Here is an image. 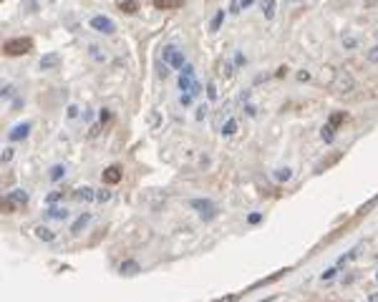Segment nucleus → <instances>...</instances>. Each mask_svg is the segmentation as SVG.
<instances>
[{
  "label": "nucleus",
  "instance_id": "1",
  "mask_svg": "<svg viewBox=\"0 0 378 302\" xmlns=\"http://www.w3.org/2000/svg\"><path fill=\"white\" fill-rule=\"evenodd\" d=\"M189 204V209H195L197 214H200V219L202 222H212V219H217V214H220V207L212 202V199H202V197H197V199H189L186 202Z\"/></svg>",
  "mask_w": 378,
  "mask_h": 302
},
{
  "label": "nucleus",
  "instance_id": "2",
  "mask_svg": "<svg viewBox=\"0 0 378 302\" xmlns=\"http://www.w3.org/2000/svg\"><path fill=\"white\" fill-rule=\"evenodd\" d=\"M33 51V41L31 38H11L3 43V53L6 56H28Z\"/></svg>",
  "mask_w": 378,
  "mask_h": 302
},
{
  "label": "nucleus",
  "instance_id": "3",
  "mask_svg": "<svg viewBox=\"0 0 378 302\" xmlns=\"http://www.w3.org/2000/svg\"><path fill=\"white\" fill-rule=\"evenodd\" d=\"M161 61H164V66H169V68H174V71H181V68L186 66L184 51H179L176 46H164V51H161Z\"/></svg>",
  "mask_w": 378,
  "mask_h": 302
},
{
  "label": "nucleus",
  "instance_id": "4",
  "mask_svg": "<svg viewBox=\"0 0 378 302\" xmlns=\"http://www.w3.org/2000/svg\"><path fill=\"white\" fill-rule=\"evenodd\" d=\"M88 26H91V31H96V33H101V36H114V33H116V21L109 18V16H104V13L91 16Z\"/></svg>",
  "mask_w": 378,
  "mask_h": 302
},
{
  "label": "nucleus",
  "instance_id": "5",
  "mask_svg": "<svg viewBox=\"0 0 378 302\" xmlns=\"http://www.w3.org/2000/svg\"><path fill=\"white\" fill-rule=\"evenodd\" d=\"M333 88L338 91V93H350L353 88H355V78H353V73L350 71H338V76H335V81H333Z\"/></svg>",
  "mask_w": 378,
  "mask_h": 302
},
{
  "label": "nucleus",
  "instance_id": "6",
  "mask_svg": "<svg viewBox=\"0 0 378 302\" xmlns=\"http://www.w3.org/2000/svg\"><path fill=\"white\" fill-rule=\"evenodd\" d=\"M31 128H33V123L31 121H23V123H16L11 131H8V141H26L28 136H31Z\"/></svg>",
  "mask_w": 378,
  "mask_h": 302
},
{
  "label": "nucleus",
  "instance_id": "7",
  "mask_svg": "<svg viewBox=\"0 0 378 302\" xmlns=\"http://www.w3.org/2000/svg\"><path fill=\"white\" fill-rule=\"evenodd\" d=\"M101 179H104V184H119V182L124 179V172H121V167H119V164H111V167H106V169H104Z\"/></svg>",
  "mask_w": 378,
  "mask_h": 302
},
{
  "label": "nucleus",
  "instance_id": "8",
  "mask_svg": "<svg viewBox=\"0 0 378 302\" xmlns=\"http://www.w3.org/2000/svg\"><path fill=\"white\" fill-rule=\"evenodd\" d=\"M61 66V56L58 53H46L41 61H38V68L43 71V73H48V71H56Z\"/></svg>",
  "mask_w": 378,
  "mask_h": 302
},
{
  "label": "nucleus",
  "instance_id": "9",
  "mask_svg": "<svg viewBox=\"0 0 378 302\" xmlns=\"http://www.w3.org/2000/svg\"><path fill=\"white\" fill-rule=\"evenodd\" d=\"M88 56H91V61H93V63H99V66H104V63L109 61L106 48H101L99 43H88Z\"/></svg>",
  "mask_w": 378,
  "mask_h": 302
},
{
  "label": "nucleus",
  "instance_id": "10",
  "mask_svg": "<svg viewBox=\"0 0 378 302\" xmlns=\"http://www.w3.org/2000/svg\"><path fill=\"white\" fill-rule=\"evenodd\" d=\"M46 217H48V219H56V222H66V219L71 217V212H68L66 207H61V204H51V207L46 209Z\"/></svg>",
  "mask_w": 378,
  "mask_h": 302
},
{
  "label": "nucleus",
  "instance_id": "11",
  "mask_svg": "<svg viewBox=\"0 0 378 302\" xmlns=\"http://www.w3.org/2000/svg\"><path fill=\"white\" fill-rule=\"evenodd\" d=\"M73 199L76 202H96V189L93 187H78L73 192Z\"/></svg>",
  "mask_w": 378,
  "mask_h": 302
},
{
  "label": "nucleus",
  "instance_id": "12",
  "mask_svg": "<svg viewBox=\"0 0 378 302\" xmlns=\"http://www.w3.org/2000/svg\"><path fill=\"white\" fill-rule=\"evenodd\" d=\"M33 234H36V239H41V242H53V239H56V232H53L51 227H46V224H36V227H33Z\"/></svg>",
  "mask_w": 378,
  "mask_h": 302
},
{
  "label": "nucleus",
  "instance_id": "13",
  "mask_svg": "<svg viewBox=\"0 0 378 302\" xmlns=\"http://www.w3.org/2000/svg\"><path fill=\"white\" fill-rule=\"evenodd\" d=\"M6 199H11L13 204H18V207H21V204H28L31 194H28L26 189H13V192H8V194H6Z\"/></svg>",
  "mask_w": 378,
  "mask_h": 302
},
{
  "label": "nucleus",
  "instance_id": "14",
  "mask_svg": "<svg viewBox=\"0 0 378 302\" xmlns=\"http://www.w3.org/2000/svg\"><path fill=\"white\" fill-rule=\"evenodd\" d=\"M119 272H121V274H126V277H134V274H139V272H141V264H139L136 259H126V262H121Z\"/></svg>",
  "mask_w": 378,
  "mask_h": 302
},
{
  "label": "nucleus",
  "instance_id": "15",
  "mask_svg": "<svg viewBox=\"0 0 378 302\" xmlns=\"http://www.w3.org/2000/svg\"><path fill=\"white\" fill-rule=\"evenodd\" d=\"M225 18H227V11H225V8H220V11L212 16V21H210V33H217V31L222 28Z\"/></svg>",
  "mask_w": 378,
  "mask_h": 302
},
{
  "label": "nucleus",
  "instance_id": "16",
  "mask_svg": "<svg viewBox=\"0 0 378 302\" xmlns=\"http://www.w3.org/2000/svg\"><path fill=\"white\" fill-rule=\"evenodd\" d=\"M88 224H91V212H83V214L71 224V232H73V234H81V229H86Z\"/></svg>",
  "mask_w": 378,
  "mask_h": 302
},
{
  "label": "nucleus",
  "instance_id": "17",
  "mask_svg": "<svg viewBox=\"0 0 378 302\" xmlns=\"http://www.w3.org/2000/svg\"><path fill=\"white\" fill-rule=\"evenodd\" d=\"M260 8H262V16H265L267 21H272L275 13H277V0H262Z\"/></svg>",
  "mask_w": 378,
  "mask_h": 302
},
{
  "label": "nucleus",
  "instance_id": "18",
  "mask_svg": "<svg viewBox=\"0 0 378 302\" xmlns=\"http://www.w3.org/2000/svg\"><path fill=\"white\" fill-rule=\"evenodd\" d=\"M184 0H154V8L159 11H174V8H181Z\"/></svg>",
  "mask_w": 378,
  "mask_h": 302
},
{
  "label": "nucleus",
  "instance_id": "19",
  "mask_svg": "<svg viewBox=\"0 0 378 302\" xmlns=\"http://www.w3.org/2000/svg\"><path fill=\"white\" fill-rule=\"evenodd\" d=\"M63 177H66V167H63V164H53V167L48 169V179H51L53 184H56V182H61Z\"/></svg>",
  "mask_w": 378,
  "mask_h": 302
},
{
  "label": "nucleus",
  "instance_id": "20",
  "mask_svg": "<svg viewBox=\"0 0 378 302\" xmlns=\"http://www.w3.org/2000/svg\"><path fill=\"white\" fill-rule=\"evenodd\" d=\"M119 11L126 13V16H134L139 11V3H136V0H119Z\"/></svg>",
  "mask_w": 378,
  "mask_h": 302
},
{
  "label": "nucleus",
  "instance_id": "21",
  "mask_svg": "<svg viewBox=\"0 0 378 302\" xmlns=\"http://www.w3.org/2000/svg\"><path fill=\"white\" fill-rule=\"evenodd\" d=\"M272 179H275V182H280V184H282V182H290V179H293V172H290L288 167H280V169H275V172H272Z\"/></svg>",
  "mask_w": 378,
  "mask_h": 302
},
{
  "label": "nucleus",
  "instance_id": "22",
  "mask_svg": "<svg viewBox=\"0 0 378 302\" xmlns=\"http://www.w3.org/2000/svg\"><path fill=\"white\" fill-rule=\"evenodd\" d=\"M222 136H235L237 133V118H227L225 123H222V131H220Z\"/></svg>",
  "mask_w": 378,
  "mask_h": 302
},
{
  "label": "nucleus",
  "instance_id": "23",
  "mask_svg": "<svg viewBox=\"0 0 378 302\" xmlns=\"http://www.w3.org/2000/svg\"><path fill=\"white\" fill-rule=\"evenodd\" d=\"M320 138H323L325 143H333V141H335V126L325 123V126L320 128Z\"/></svg>",
  "mask_w": 378,
  "mask_h": 302
},
{
  "label": "nucleus",
  "instance_id": "24",
  "mask_svg": "<svg viewBox=\"0 0 378 302\" xmlns=\"http://www.w3.org/2000/svg\"><path fill=\"white\" fill-rule=\"evenodd\" d=\"M111 197H114V194H111L106 187L96 189V202H99V204H109V202H111Z\"/></svg>",
  "mask_w": 378,
  "mask_h": 302
},
{
  "label": "nucleus",
  "instance_id": "25",
  "mask_svg": "<svg viewBox=\"0 0 378 302\" xmlns=\"http://www.w3.org/2000/svg\"><path fill=\"white\" fill-rule=\"evenodd\" d=\"M335 76H338V71H335L333 66H325V68H323V81H325L328 86H333V81H335Z\"/></svg>",
  "mask_w": 378,
  "mask_h": 302
},
{
  "label": "nucleus",
  "instance_id": "26",
  "mask_svg": "<svg viewBox=\"0 0 378 302\" xmlns=\"http://www.w3.org/2000/svg\"><path fill=\"white\" fill-rule=\"evenodd\" d=\"M78 113H81V108H78L76 103H68V106H66V118H68V121H76Z\"/></svg>",
  "mask_w": 378,
  "mask_h": 302
},
{
  "label": "nucleus",
  "instance_id": "27",
  "mask_svg": "<svg viewBox=\"0 0 378 302\" xmlns=\"http://www.w3.org/2000/svg\"><path fill=\"white\" fill-rule=\"evenodd\" d=\"M345 118H348V113H345V111H338V113H330L328 123H330V126H338V123H343Z\"/></svg>",
  "mask_w": 378,
  "mask_h": 302
},
{
  "label": "nucleus",
  "instance_id": "28",
  "mask_svg": "<svg viewBox=\"0 0 378 302\" xmlns=\"http://www.w3.org/2000/svg\"><path fill=\"white\" fill-rule=\"evenodd\" d=\"M63 197H66V192H51L48 197H46V204L51 207V204H58V202H63Z\"/></svg>",
  "mask_w": 378,
  "mask_h": 302
},
{
  "label": "nucleus",
  "instance_id": "29",
  "mask_svg": "<svg viewBox=\"0 0 378 302\" xmlns=\"http://www.w3.org/2000/svg\"><path fill=\"white\" fill-rule=\"evenodd\" d=\"M13 157H16V148H13V146H6V148H3V154H0V162L8 164Z\"/></svg>",
  "mask_w": 378,
  "mask_h": 302
},
{
  "label": "nucleus",
  "instance_id": "30",
  "mask_svg": "<svg viewBox=\"0 0 378 302\" xmlns=\"http://www.w3.org/2000/svg\"><path fill=\"white\" fill-rule=\"evenodd\" d=\"M355 46H358V38H355V36H343V48H345V51H353Z\"/></svg>",
  "mask_w": 378,
  "mask_h": 302
},
{
  "label": "nucleus",
  "instance_id": "31",
  "mask_svg": "<svg viewBox=\"0 0 378 302\" xmlns=\"http://www.w3.org/2000/svg\"><path fill=\"white\" fill-rule=\"evenodd\" d=\"M365 61H368V63H378V46H370V48L365 51Z\"/></svg>",
  "mask_w": 378,
  "mask_h": 302
},
{
  "label": "nucleus",
  "instance_id": "32",
  "mask_svg": "<svg viewBox=\"0 0 378 302\" xmlns=\"http://www.w3.org/2000/svg\"><path fill=\"white\" fill-rule=\"evenodd\" d=\"M230 16H240L242 13V3L240 0H230V11H227Z\"/></svg>",
  "mask_w": 378,
  "mask_h": 302
},
{
  "label": "nucleus",
  "instance_id": "33",
  "mask_svg": "<svg viewBox=\"0 0 378 302\" xmlns=\"http://www.w3.org/2000/svg\"><path fill=\"white\" fill-rule=\"evenodd\" d=\"M23 6L28 8V13H38V11H41V6H38V0H23Z\"/></svg>",
  "mask_w": 378,
  "mask_h": 302
},
{
  "label": "nucleus",
  "instance_id": "34",
  "mask_svg": "<svg viewBox=\"0 0 378 302\" xmlns=\"http://www.w3.org/2000/svg\"><path fill=\"white\" fill-rule=\"evenodd\" d=\"M192 101H195V96H192V93H181V96H179V106H184V108H186V106H192Z\"/></svg>",
  "mask_w": 378,
  "mask_h": 302
},
{
  "label": "nucleus",
  "instance_id": "35",
  "mask_svg": "<svg viewBox=\"0 0 378 302\" xmlns=\"http://www.w3.org/2000/svg\"><path fill=\"white\" fill-rule=\"evenodd\" d=\"M232 73H235V63L225 61V66H222V76H225V78H232Z\"/></svg>",
  "mask_w": 378,
  "mask_h": 302
},
{
  "label": "nucleus",
  "instance_id": "36",
  "mask_svg": "<svg viewBox=\"0 0 378 302\" xmlns=\"http://www.w3.org/2000/svg\"><path fill=\"white\" fill-rule=\"evenodd\" d=\"M262 222V212H252L247 214V224H260Z\"/></svg>",
  "mask_w": 378,
  "mask_h": 302
},
{
  "label": "nucleus",
  "instance_id": "37",
  "mask_svg": "<svg viewBox=\"0 0 378 302\" xmlns=\"http://www.w3.org/2000/svg\"><path fill=\"white\" fill-rule=\"evenodd\" d=\"M207 111H210V106H207V103H202V106H197V121H202V118H207Z\"/></svg>",
  "mask_w": 378,
  "mask_h": 302
},
{
  "label": "nucleus",
  "instance_id": "38",
  "mask_svg": "<svg viewBox=\"0 0 378 302\" xmlns=\"http://www.w3.org/2000/svg\"><path fill=\"white\" fill-rule=\"evenodd\" d=\"M16 207H18V204H13L11 199H6V197H3V209H6V214H13V212H16Z\"/></svg>",
  "mask_w": 378,
  "mask_h": 302
},
{
  "label": "nucleus",
  "instance_id": "39",
  "mask_svg": "<svg viewBox=\"0 0 378 302\" xmlns=\"http://www.w3.org/2000/svg\"><path fill=\"white\" fill-rule=\"evenodd\" d=\"M245 63H247L245 53H242V51H235V66H245Z\"/></svg>",
  "mask_w": 378,
  "mask_h": 302
},
{
  "label": "nucleus",
  "instance_id": "40",
  "mask_svg": "<svg viewBox=\"0 0 378 302\" xmlns=\"http://www.w3.org/2000/svg\"><path fill=\"white\" fill-rule=\"evenodd\" d=\"M207 98H210V101L217 98V86H215V83H207Z\"/></svg>",
  "mask_w": 378,
  "mask_h": 302
},
{
  "label": "nucleus",
  "instance_id": "41",
  "mask_svg": "<svg viewBox=\"0 0 378 302\" xmlns=\"http://www.w3.org/2000/svg\"><path fill=\"white\" fill-rule=\"evenodd\" d=\"M99 121H101V123H109V121H111V111H109V108H101V113H99Z\"/></svg>",
  "mask_w": 378,
  "mask_h": 302
},
{
  "label": "nucleus",
  "instance_id": "42",
  "mask_svg": "<svg viewBox=\"0 0 378 302\" xmlns=\"http://www.w3.org/2000/svg\"><path fill=\"white\" fill-rule=\"evenodd\" d=\"M363 8L365 11H378V0H363Z\"/></svg>",
  "mask_w": 378,
  "mask_h": 302
},
{
  "label": "nucleus",
  "instance_id": "43",
  "mask_svg": "<svg viewBox=\"0 0 378 302\" xmlns=\"http://www.w3.org/2000/svg\"><path fill=\"white\" fill-rule=\"evenodd\" d=\"M16 91H13V86H3V91H0V96H3V98H11Z\"/></svg>",
  "mask_w": 378,
  "mask_h": 302
},
{
  "label": "nucleus",
  "instance_id": "44",
  "mask_svg": "<svg viewBox=\"0 0 378 302\" xmlns=\"http://www.w3.org/2000/svg\"><path fill=\"white\" fill-rule=\"evenodd\" d=\"M335 272H338L335 267H330V269H325V272H323V279H333V277H335Z\"/></svg>",
  "mask_w": 378,
  "mask_h": 302
},
{
  "label": "nucleus",
  "instance_id": "45",
  "mask_svg": "<svg viewBox=\"0 0 378 302\" xmlns=\"http://www.w3.org/2000/svg\"><path fill=\"white\" fill-rule=\"evenodd\" d=\"M298 81H303V83L310 81V71H300V73H298Z\"/></svg>",
  "mask_w": 378,
  "mask_h": 302
},
{
  "label": "nucleus",
  "instance_id": "46",
  "mask_svg": "<svg viewBox=\"0 0 378 302\" xmlns=\"http://www.w3.org/2000/svg\"><path fill=\"white\" fill-rule=\"evenodd\" d=\"M237 299V294H227V297H217L215 302H235Z\"/></svg>",
  "mask_w": 378,
  "mask_h": 302
},
{
  "label": "nucleus",
  "instance_id": "47",
  "mask_svg": "<svg viewBox=\"0 0 378 302\" xmlns=\"http://www.w3.org/2000/svg\"><path fill=\"white\" fill-rule=\"evenodd\" d=\"M245 111H247V116H257V108H255L252 103H247V106H245Z\"/></svg>",
  "mask_w": 378,
  "mask_h": 302
},
{
  "label": "nucleus",
  "instance_id": "48",
  "mask_svg": "<svg viewBox=\"0 0 378 302\" xmlns=\"http://www.w3.org/2000/svg\"><path fill=\"white\" fill-rule=\"evenodd\" d=\"M240 3H242V11H245V8H252V6H255V0H240Z\"/></svg>",
  "mask_w": 378,
  "mask_h": 302
},
{
  "label": "nucleus",
  "instance_id": "49",
  "mask_svg": "<svg viewBox=\"0 0 378 302\" xmlns=\"http://www.w3.org/2000/svg\"><path fill=\"white\" fill-rule=\"evenodd\" d=\"M93 136H99V126H91V128H88V138H93Z\"/></svg>",
  "mask_w": 378,
  "mask_h": 302
},
{
  "label": "nucleus",
  "instance_id": "50",
  "mask_svg": "<svg viewBox=\"0 0 378 302\" xmlns=\"http://www.w3.org/2000/svg\"><path fill=\"white\" fill-rule=\"evenodd\" d=\"M368 302H378V292H375V294H370V297H368Z\"/></svg>",
  "mask_w": 378,
  "mask_h": 302
},
{
  "label": "nucleus",
  "instance_id": "51",
  "mask_svg": "<svg viewBox=\"0 0 378 302\" xmlns=\"http://www.w3.org/2000/svg\"><path fill=\"white\" fill-rule=\"evenodd\" d=\"M375 282H378V269H375Z\"/></svg>",
  "mask_w": 378,
  "mask_h": 302
}]
</instances>
